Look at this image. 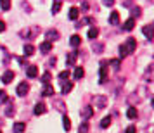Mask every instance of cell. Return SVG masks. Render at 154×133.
Wrapping results in <instances>:
<instances>
[{
  "mask_svg": "<svg viewBox=\"0 0 154 133\" xmlns=\"http://www.w3.org/2000/svg\"><path fill=\"white\" fill-rule=\"evenodd\" d=\"M68 78H69V71L66 69V71H61V73H59V80H68Z\"/></svg>",
  "mask_w": 154,
  "mask_h": 133,
  "instance_id": "cell-32",
  "label": "cell"
},
{
  "mask_svg": "<svg viewBox=\"0 0 154 133\" xmlns=\"http://www.w3.org/2000/svg\"><path fill=\"white\" fill-rule=\"evenodd\" d=\"M152 28H154L152 24H146V26L142 28V33L146 35V38L149 40V42H152Z\"/></svg>",
  "mask_w": 154,
  "mask_h": 133,
  "instance_id": "cell-8",
  "label": "cell"
},
{
  "mask_svg": "<svg viewBox=\"0 0 154 133\" xmlns=\"http://www.w3.org/2000/svg\"><path fill=\"white\" fill-rule=\"evenodd\" d=\"M80 116H82L83 119L92 118V116H94V107H92V105H87V107H83V109L80 111Z\"/></svg>",
  "mask_w": 154,
  "mask_h": 133,
  "instance_id": "cell-5",
  "label": "cell"
},
{
  "mask_svg": "<svg viewBox=\"0 0 154 133\" xmlns=\"http://www.w3.org/2000/svg\"><path fill=\"white\" fill-rule=\"evenodd\" d=\"M78 16H80V9H78V7H71L69 9V19H71V21H76Z\"/></svg>",
  "mask_w": 154,
  "mask_h": 133,
  "instance_id": "cell-15",
  "label": "cell"
},
{
  "mask_svg": "<svg viewBox=\"0 0 154 133\" xmlns=\"http://www.w3.org/2000/svg\"><path fill=\"white\" fill-rule=\"evenodd\" d=\"M63 126H64V130H66V131H69V130H71V121H69L68 116H64V118H63Z\"/></svg>",
  "mask_w": 154,
  "mask_h": 133,
  "instance_id": "cell-27",
  "label": "cell"
},
{
  "mask_svg": "<svg viewBox=\"0 0 154 133\" xmlns=\"http://www.w3.org/2000/svg\"><path fill=\"white\" fill-rule=\"evenodd\" d=\"M83 74H85L83 68H76V69H75V80H82Z\"/></svg>",
  "mask_w": 154,
  "mask_h": 133,
  "instance_id": "cell-28",
  "label": "cell"
},
{
  "mask_svg": "<svg viewBox=\"0 0 154 133\" xmlns=\"http://www.w3.org/2000/svg\"><path fill=\"white\" fill-rule=\"evenodd\" d=\"M26 76L28 78L38 76V68H36V66H28V69H26Z\"/></svg>",
  "mask_w": 154,
  "mask_h": 133,
  "instance_id": "cell-12",
  "label": "cell"
},
{
  "mask_svg": "<svg viewBox=\"0 0 154 133\" xmlns=\"http://www.w3.org/2000/svg\"><path fill=\"white\" fill-rule=\"evenodd\" d=\"M109 23H111L112 26H116L119 23V14L118 12H111V16H109Z\"/></svg>",
  "mask_w": 154,
  "mask_h": 133,
  "instance_id": "cell-20",
  "label": "cell"
},
{
  "mask_svg": "<svg viewBox=\"0 0 154 133\" xmlns=\"http://www.w3.org/2000/svg\"><path fill=\"white\" fill-rule=\"evenodd\" d=\"M63 7V0H54V4H52V14H57L59 11Z\"/></svg>",
  "mask_w": 154,
  "mask_h": 133,
  "instance_id": "cell-17",
  "label": "cell"
},
{
  "mask_svg": "<svg viewBox=\"0 0 154 133\" xmlns=\"http://www.w3.org/2000/svg\"><path fill=\"white\" fill-rule=\"evenodd\" d=\"M87 36L90 38V40H95L99 36V28H95V26H92L90 29H88V33H87Z\"/></svg>",
  "mask_w": 154,
  "mask_h": 133,
  "instance_id": "cell-16",
  "label": "cell"
},
{
  "mask_svg": "<svg viewBox=\"0 0 154 133\" xmlns=\"http://www.w3.org/2000/svg\"><path fill=\"white\" fill-rule=\"evenodd\" d=\"M0 133H2V131H0Z\"/></svg>",
  "mask_w": 154,
  "mask_h": 133,
  "instance_id": "cell-41",
  "label": "cell"
},
{
  "mask_svg": "<svg viewBox=\"0 0 154 133\" xmlns=\"http://www.w3.org/2000/svg\"><path fill=\"white\" fill-rule=\"evenodd\" d=\"M45 38H47V42L59 40V31H57V29H49V31L45 33Z\"/></svg>",
  "mask_w": 154,
  "mask_h": 133,
  "instance_id": "cell-7",
  "label": "cell"
},
{
  "mask_svg": "<svg viewBox=\"0 0 154 133\" xmlns=\"http://www.w3.org/2000/svg\"><path fill=\"white\" fill-rule=\"evenodd\" d=\"M140 14H142V9L140 7H133L132 9V17L135 19V17H140Z\"/></svg>",
  "mask_w": 154,
  "mask_h": 133,
  "instance_id": "cell-29",
  "label": "cell"
},
{
  "mask_svg": "<svg viewBox=\"0 0 154 133\" xmlns=\"http://www.w3.org/2000/svg\"><path fill=\"white\" fill-rule=\"evenodd\" d=\"M69 43H71V47H78L80 43H82V38H80V35H73L69 38Z\"/></svg>",
  "mask_w": 154,
  "mask_h": 133,
  "instance_id": "cell-19",
  "label": "cell"
},
{
  "mask_svg": "<svg viewBox=\"0 0 154 133\" xmlns=\"http://www.w3.org/2000/svg\"><path fill=\"white\" fill-rule=\"evenodd\" d=\"M0 9L2 11H9L11 9V0H0Z\"/></svg>",
  "mask_w": 154,
  "mask_h": 133,
  "instance_id": "cell-26",
  "label": "cell"
},
{
  "mask_svg": "<svg viewBox=\"0 0 154 133\" xmlns=\"http://www.w3.org/2000/svg\"><path fill=\"white\" fill-rule=\"evenodd\" d=\"M106 66H107V62L102 61V62H100V76H99V83L100 85H104L106 80H107V68H106Z\"/></svg>",
  "mask_w": 154,
  "mask_h": 133,
  "instance_id": "cell-3",
  "label": "cell"
},
{
  "mask_svg": "<svg viewBox=\"0 0 154 133\" xmlns=\"http://www.w3.org/2000/svg\"><path fill=\"white\" fill-rule=\"evenodd\" d=\"M4 29H5V23H4V21H0V33H2Z\"/></svg>",
  "mask_w": 154,
  "mask_h": 133,
  "instance_id": "cell-39",
  "label": "cell"
},
{
  "mask_svg": "<svg viewBox=\"0 0 154 133\" xmlns=\"http://www.w3.org/2000/svg\"><path fill=\"white\" fill-rule=\"evenodd\" d=\"M133 26H135V19H133V17H130V19H126V21H125L123 29H125V31H132Z\"/></svg>",
  "mask_w": 154,
  "mask_h": 133,
  "instance_id": "cell-13",
  "label": "cell"
},
{
  "mask_svg": "<svg viewBox=\"0 0 154 133\" xmlns=\"http://www.w3.org/2000/svg\"><path fill=\"white\" fill-rule=\"evenodd\" d=\"M78 133H88V123H82L78 128Z\"/></svg>",
  "mask_w": 154,
  "mask_h": 133,
  "instance_id": "cell-30",
  "label": "cell"
},
{
  "mask_svg": "<svg viewBox=\"0 0 154 133\" xmlns=\"http://www.w3.org/2000/svg\"><path fill=\"white\" fill-rule=\"evenodd\" d=\"M49 81H50V73H45V74L42 76V83H43V85H47Z\"/></svg>",
  "mask_w": 154,
  "mask_h": 133,
  "instance_id": "cell-34",
  "label": "cell"
},
{
  "mask_svg": "<svg viewBox=\"0 0 154 133\" xmlns=\"http://www.w3.org/2000/svg\"><path fill=\"white\" fill-rule=\"evenodd\" d=\"M82 9H83V11H87V9H88V4H87V2H83V4H82Z\"/></svg>",
  "mask_w": 154,
  "mask_h": 133,
  "instance_id": "cell-40",
  "label": "cell"
},
{
  "mask_svg": "<svg viewBox=\"0 0 154 133\" xmlns=\"http://www.w3.org/2000/svg\"><path fill=\"white\" fill-rule=\"evenodd\" d=\"M109 125H111V116L102 118V121H100V128H109Z\"/></svg>",
  "mask_w": 154,
  "mask_h": 133,
  "instance_id": "cell-24",
  "label": "cell"
},
{
  "mask_svg": "<svg viewBox=\"0 0 154 133\" xmlns=\"http://www.w3.org/2000/svg\"><path fill=\"white\" fill-rule=\"evenodd\" d=\"M54 93H56V90H54V86H52V85H43V88H42V95L43 97H52V95H54Z\"/></svg>",
  "mask_w": 154,
  "mask_h": 133,
  "instance_id": "cell-6",
  "label": "cell"
},
{
  "mask_svg": "<svg viewBox=\"0 0 154 133\" xmlns=\"http://www.w3.org/2000/svg\"><path fill=\"white\" fill-rule=\"evenodd\" d=\"M76 57H78V52H69V54H68V61H66V62H68L69 68H73V66L76 64Z\"/></svg>",
  "mask_w": 154,
  "mask_h": 133,
  "instance_id": "cell-10",
  "label": "cell"
},
{
  "mask_svg": "<svg viewBox=\"0 0 154 133\" xmlns=\"http://www.w3.org/2000/svg\"><path fill=\"white\" fill-rule=\"evenodd\" d=\"M102 4L107 5V7H112V5H114V0H102Z\"/></svg>",
  "mask_w": 154,
  "mask_h": 133,
  "instance_id": "cell-36",
  "label": "cell"
},
{
  "mask_svg": "<svg viewBox=\"0 0 154 133\" xmlns=\"http://www.w3.org/2000/svg\"><path fill=\"white\" fill-rule=\"evenodd\" d=\"M94 50H95V52H100V50H102V45H100V43H95V45H94Z\"/></svg>",
  "mask_w": 154,
  "mask_h": 133,
  "instance_id": "cell-38",
  "label": "cell"
},
{
  "mask_svg": "<svg viewBox=\"0 0 154 133\" xmlns=\"http://www.w3.org/2000/svg\"><path fill=\"white\" fill-rule=\"evenodd\" d=\"M40 50H42L43 54H49L50 50H52V42H43L40 45Z\"/></svg>",
  "mask_w": 154,
  "mask_h": 133,
  "instance_id": "cell-18",
  "label": "cell"
},
{
  "mask_svg": "<svg viewBox=\"0 0 154 133\" xmlns=\"http://www.w3.org/2000/svg\"><path fill=\"white\" fill-rule=\"evenodd\" d=\"M14 133H24V130H26V125L24 123H21V121H17V123H14Z\"/></svg>",
  "mask_w": 154,
  "mask_h": 133,
  "instance_id": "cell-14",
  "label": "cell"
},
{
  "mask_svg": "<svg viewBox=\"0 0 154 133\" xmlns=\"http://www.w3.org/2000/svg\"><path fill=\"white\" fill-rule=\"evenodd\" d=\"M125 133H137V128H135V126H128Z\"/></svg>",
  "mask_w": 154,
  "mask_h": 133,
  "instance_id": "cell-37",
  "label": "cell"
},
{
  "mask_svg": "<svg viewBox=\"0 0 154 133\" xmlns=\"http://www.w3.org/2000/svg\"><path fill=\"white\" fill-rule=\"evenodd\" d=\"M90 23H94V19H92V17H85L83 21H80L76 24V28H82V24H90Z\"/></svg>",
  "mask_w": 154,
  "mask_h": 133,
  "instance_id": "cell-31",
  "label": "cell"
},
{
  "mask_svg": "<svg viewBox=\"0 0 154 133\" xmlns=\"http://www.w3.org/2000/svg\"><path fill=\"white\" fill-rule=\"evenodd\" d=\"M23 52H24V56H26V57H29V56H33V54H35V47H33L31 43H26V45L23 47Z\"/></svg>",
  "mask_w": 154,
  "mask_h": 133,
  "instance_id": "cell-11",
  "label": "cell"
},
{
  "mask_svg": "<svg viewBox=\"0 0 154 133\" xmlns=\"http://www.w3.org/2000/svg\"><path fill=\"white\" fill-rule=\"evenodd\" d=\"M0 102H7V93H5V90H0Z\"/></svg>",
  "mask_w": 154,
  "mask_h": 133,
  "instance_id": "cell-35",
  "label": "cell"
},
{
  "mask_svg": "<svg viewBox=\"0 0 154 133\" xmlns=\"http://www.w3.org/2000/svg\"><path fill=\"white\" fill-rule=\"evenodd\" d=\"M45 111H47V109H45V104H43V102H40V104H36V105H35V114H36V116L43 114Z\"/></svg>",
  "mask_w": 154,
  "mask_h": 133,
  "instance_id": "cell-21",
  "label": "cell"
},
{
  "mask_svg": "<svg viewBox=\"0 0 154 133\" xmlns=\"http://www.w3.org/2000/svg\"><path fill=\"white\" fill-rule=\"evenodd\" d=\"M107 105V97L104 95H94V107L95 109H104Z\"/></svg>",
  "mask_w": 154,
  "mask_h": 133,
  "instance_id": "cell-2",
  "label": "cell"
},
{
  "mask_svg": "<svg viewBox=\"0 0 154 133\" xmlns=\"http://www.w3.org/2000/svg\"><path fill=\"white\" fill-rule=\"evenodd\" d=\"M137 114H139V112H137L135 107H128V111H126V118L128 119H135L137 118Z\"/></svg>",
  "mask_w": 154,
  "mask_h": 133,
  "instance_id": "cell-22",
  "label": "cell"
},
{
  "mask_svg": "<svg viewBox=\"0 0 154 133\" xmlns=\"http://www.w3.org/2000/svg\"><path fill=\"white\" fill-rule=\"evenodd\" d=\"M109 66H112V69L118 71L119 66H121V61H119V59H111V61H109Z\"/></svg>",
  "mask_w": 154,
  "mask_h": 133,
  "instance_id": "cell-25",
  "label": "cell"
},
{
  "mask_svg": "<svg viewBox=\"0 0 154 133\" xmlns=\"http://www.w3.org/2000/svg\"><path fill=\"white\" fill-rule=\"evenodd\" d=\"M5 114H7L9 118H12V116L16 114V111H14V107H12V104H11V105L7 107V111H5Z\"/></svg>",
  "mask_w": 154,
  "mask_h": 133,
  "instance_id": "cell-33",
  "label": "cell"
},
{
  "mask_svg": "<svg viewBox=\"0 0 154 133\" xmlns=\"http://www.w3.org/2000/svg\"><path fill=\"white\" fill-rule=\"evenodd\" d=\"M135 47H137V42H135V38H128L121 47H119V57L123 59V57L130 56V54H133L135 52Z\"/></svg>",
  "mask_w": 154,
  "mask_h": 133,
  "instance_id": "cell-1",
  "label": "cell"
},
{
  "mask_svg": "<svg viewBox=\"0 0 154 133\" xmlns=\"http://www.w3.org/2000/svg\"><path fill=\"white\" fill-rule=\"evenodd\" d=\"M16 92H17V95H19V97H24V95H26V93L29 92V85L23 81V83H19V85H17V88H16Z\"/></svg>",
  "mask_w": 154,
  "mask_h": 133,
  "instance_id": "cell-4",
  "label": "cell"
},
{
  "mask_svg": "<svg viewBox=\"0 0 154 133\" xmlns=\"http://www.w3.org/2000/svg\"><path fill=\"white\" fill-rule=\"evenodd\" d=\"M12 80H14V71H5V73L2 74V83L9 85Z\"/></svg>",
  "mask_w": 154,
  "mask_h": 133,
  "instance_id": "cell-9",
  "label": "cell"
},
{
  "mask_svg": "<svg viewBox=\"0 0 154 133\" xmlns=\"http://www.w3.org/2000/svg\"><path fill=\"white\" fill-rule=\"evenodd\" d=\"M71 88H73V83L71 81H63V93L66 95V93H69Z\"/></svg>",
  "mask_w": 154,
  "mask_h": 133,
  "instance_id": "cell-23",
  "label": "cell"
}]
</instances>
